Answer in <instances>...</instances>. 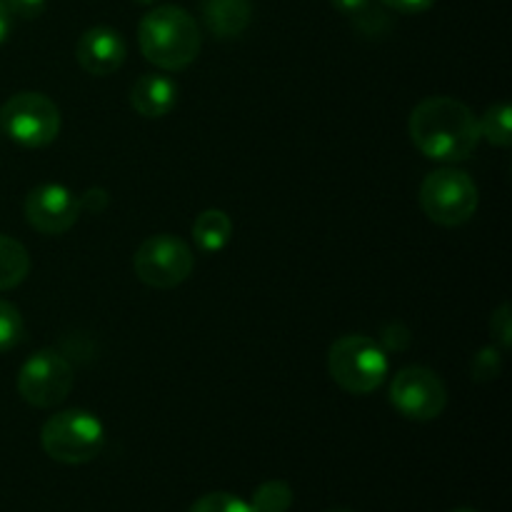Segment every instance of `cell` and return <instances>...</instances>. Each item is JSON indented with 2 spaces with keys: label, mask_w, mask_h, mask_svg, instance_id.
Here are the masks:
<instances>
[{
  "label": "cell",
  "mask_w": 512,
  "mask_h": 512,
  "mask_svg": "<svg viewBox=\"0 0 512 512\" xmlns=\"http://www.w3.org/2000/svg\"><path fill=\"white\" fill-rule=\"evenodd\" d=\"M408 133L425 158L440 163H463L483 140L473 110L448 95L420 100L408 118Z\"/></svg>",
  "instance_id": "cell-1"
},
{
  "label": "cell",
  "mask_w": 512,
  "mask_h": 512,
  "mask_svg": "<svg viewBox=\"0 0 512 512\" xmlns=\"http://www.w3.org/2000/svg\"><path fill=\"white\" fill-rule=\"evenodd\" d=\"M140 53L160 70H185L200 55L203 35L180 5H158L138 25Z\"/></svg>",
  "instance_id": "cell-2"
},
{
  "label": "cell",
  "mask_w": 512,
  "mask_h": 512,
  "mask_svg": "<svg viewBox=\"0 0 512 512\" xmlns=\"http://www.w3.org/2000/svg\"><path fill=\"white\" fill-rule=\"evenodd\" d=\"M388 353L368 335H343L328 350V373L345 393L368 395L388 378Z\"/></svg>",
  "instance_id": "cell-3"
},
{
  "label": "cell",
  "mask_w": 512,
  "mask_h": 512,
  "mask_svg": "<svg viewBox=\"0 0 512 512\" xmlns=\"http://www.w3.org/2000/svg\"><path fill=\"white\" fill-rule=\"evenodd\" d=\"M40 445L55 463L83 465L100 455L105 445L103 423L85 410H63L45 420Z\"/></svg>",
  "instance_id": "cell-4"
},
{
  "label": "cell",
  "mask_w": 512,
  "mask_h": 512,
  "mask_svg": "<svg viewBox=\"0 0 512 512\" xmlns=\"http://www.w3.org/2000/svg\"><path fill=\"white\" fill-rule=\"evenodd\" d=\"M478 185L465 170L445 165L425 175L420 185V208L433 223L458 228L478 210Z\"/></svg>",
  "instance_id": "cell-5"
},
{
  "label": "cell",
  "mask_w": 512,
  "mask_h": 512,
  "mask_svg": "<svg viewBox=\"0 0 512 512\" xmlns=\"http://www.w3.org/2000/svg\"><path fill=\"white\" fill-rule=\"evenodd\" d=\"M195 255L178 235L160 233L143 240L133 255V270L140 283L155 290L178 288L193 275Z\"/></svg>",
  "instance_id": "cell-6"
},
{
  "label": "cell",
  "mask_w": 512,
  "mask_h": 512,
  "mask_svg": "<svg viewBox=\"0 0 512 512\" xmlns=\"http://www.w3.org/2000/svg\"><path fill=\"white\" fill-rule=\"evenodd\" d=\"M0 128L25 148H45L60 133V110L43 93H15L0 108Z\"/></svg>",
  "instance_id": "cell-7"
},
{
  "label": "cell",
  "mask_w": 512,
  "mask_h": 512,
  "mask_svg": "<svg viewBox=\"0 0 512 512\" xmlns=\"http://www.w3.org/2000/svg\"><path fill=\"white\" fill-rule=\"evenodd\" d=\"M75 383L73 365L58 350H38L18 373V393L33 408H55L70 395Z\"/></svg>",
  "instance_id": "cell-8"
},
{
  "label": "cell",
  "mask_w": 512,
  "mask_h": 512,
  "mask_svg": "<svg viewBox=\"0 0 512 512\" xmlns=\"http://www.w3.org/2000/svg\"><path fill=\"white\" fill-rule=\"evenodd\" d=\"M390 403L403 418L428 423V420L443 415L445 405H448V390L438 373L423 368V365H410L393 378Z\"/></svg>",
  "instance_id": "cell-9"
},
{
  "label": "cell",
  "mask_w": 512,
  "mask_h": 512,
  "mask_svg": "<svg viewBox=\"0 0 512 512\" xmlns=\"http://www.w3.org/2000/svg\"><path fill=\"white\" fill-rule=\"evenodd\" d=\"M80 203L78 195L70 193L65 185L43 183L33 188L25 198V220L33 230L43 235H63L78 223Z\"/></svg>",
  "instance_id": "cell-10"
},
{
  "label": "cell",
  "mask_w": 512,
  "mask_h": 512,
  "mask_svg": "<svg viewBox=\"0 0 512 512\" xmlns=\"http://www.w3.org/2000/svg\"><path fill=\"white\" fill-rule=\"evenodd\" d=\"M75 55L85 73L98 75H113L120 65L125 63L128 55V45H125L123 35L118 30L108 28V25H95L80 35L78 45H75Z\"/></svg>",
  "instance_id": "cell-11"
},
{
  "label": "cell",
  "mask_w": 512,
  "mask_h": 512,
  "mask_svg": "<svg viewBox=\"0 0 512 512\" xmlns=\"http://www.w3.org/2000/svg\"><path fill=\"white\" fill-rule=\"evenodd\" d=\"M130 105L143 118H165L178 105V85L168 75H140L130 88Z\"/></svg>",
  "instance_id": "cell-12"
},
{
  "label": "cell",
  "mask_w": 512,
  "mask_h": 512,
  "mask_svg": "<svg viewBox=\"0 0 512 512\" xmlns=\"http://www.w3.org/2000/svg\"><path fill=\"white\" fill-rule=\"evenodd\" d=\"M203 23L215 38H238L253 20L250 0H200Z\"/></svg>",
  "instance_id": "cell-13"
},
{
  "label": "cell",
  "mask_w": 512,
  "mask_h": 512,
  "mask_svg": "<svg viewBox=\"0 0 512 512\" xmlns=\"http://www.w3.org/2000/svg\"><path fill=\"white\" fill-rule=\"evenodd\" d=\"M233 238V220L225 210L208 208L193 220V240L200 253H220Z\"/></svg>",
  "instance_id": "cell-14"
},
{
  "label": "cell",
  "mask_w": 512,
  "mask_h": 512,
  "mask_svg": "<svg viewBox=\"0 0 512 512\" xmlns=\"http://www.w3.org/2000/svg\"><path fill=\"white\" fill-rule=\"evenodd\" d=\"M330 3L338 13L348 15L355 28L370 38L385 35L393 28V20L385 13V5H380L378 0H330Z\"/></svg>",
  "instance_id": "cell-15"
},
{
  "label": "cell",
  "mask_w": 512,
  "mask_h": 512,
  "mask_svg": "<svg viewBox=\"0 0 512 512\" xmlns=\"http://www.w3.org/2000/svg\"><path fill=\"white\" fill-rule=\"evenodd\" d=\"M30 273V255L23 243L15 238L0 235V293L13 290L28 278Z\"/></svg>",
  "instance_id": "cell-16"
},
{
  "label": "cell",
  "mask_w": 512,
  "mask_h": 512,
  "mask_svg": "<svg viewBox=\"0 0 512 512\" xmlns=\"http://www.w3.org/2000/svg\"><path fill=\"white\" fill-rule=\"evenodd\" d=\"M480 138L488 143L498 145V148H510L512 143V110L508 103H495L485 110L483 118L478 120Z\"/></svg>",
  "instance_id": "cell-17"
},
{
  "label": "cell",
  "mask_w": 512,
  "mask_h": 512,
  "mask_svg": "<svg viewBox=\"0 0 512 512\" xmlns=\"http://www.w3.org/2000/svg\"><path fill=\"white\" fill-rule=\"evenodd\" d=\"M293 500V488L285 480H268L255 488L248 505L253 512H288L293 508Z\"/></svg>",
  "instance_id": "cell-18"
},
{
  "label": "cell",
  "mask_w": 512,
  "mask_h": 512,
  "mask_svg": "<svg viewBox=\"0 0 512 512\" xmlns=\"http://www.w3.org/2000/svg\"><path fill=\"white\" fill-rule=\"evenodd\" d=\"M25 338V323L20 310L13 303L0 298V353L18 348Z\"/></svg>",
  "instance_id": "cell-19"
},
{
  "label": "cell",
  "mask_w": 512,
  "mask_h": 512,
  "mask_svg": "<svg viewBox=\"0 0 512 512\" xmlns=\"http://www.w3.org/2000/svg\"><path fill=\"white\" fill-rule=\"evenodd\" d=\"M190 512H253L245 500H240L238 495L230 493H208L200 500H195V505Z\"/></svg>",
  "instance_id": "cell-20"
},
{
  "label": "cell",
  "mask_w": 512,
  "mask_h": 512,
  "mask_svg": "<svg viewBox=\"0 0 512 512\" xmlns=\"http://www.w3.org/2000/svg\"><path fill=\"white\" fill-rule=\"evenodd\" d=\"M503 373V350L500 348H483L473 358V378L485 383V380H495Z\"/></svg>",
  "instance_id": "cell-21"
},
{
  "label": "cell",
  "mask_w": 512,
  "mask_h": 512,
  "mask_svg": "<svg viewBox=\"0 0 512 512\" xmlns=\"http://www.w3.org/2000/svg\"><path fill=\"white\" fill-rule=\"evenodd\" d=\"M490 333L498 340L500 350H510L512 345V308L510 303H503L490 318Z\"/></svg>",
  "instance_id": "cell-22"
},
{
  "label": "cell",
  "mask_w": 512,
  "mask_h": 512,
  "mask_svg": "<svg viewBox=\"0 0 512 512\" xmlns=\"http://www.w3.org/2000/svg\"><path fill=\"white\" fill-rule=\"evenodd\" d=\"M5 5H8L10 13L18 15V18L33 20V18H40V15H43L48 0H5Z\"/></svg>",
  "instance_id": "cell-23"
},
{
  "label": "cell",
  "mask_w": 512,
  "mask_h": 512,
  "mask_svg": "<svg viewBox=\"0 0 512 512\" xmlns=\"http://www.w3.org/2000/svg\"><path fill=\"white\" fill-rule=\"evenodd\" d=\"M378 3L385 5V8L395 10V13L418 15V13H425V10L433 8L435 0H378Z\"/></svg>",
  "instance_id": "cell-24"
},
{
  "label": "cell",
  "mask_w": 512,
  "mask_h": 512,
  "mask_svg": "<svg viewBox=\"0 0 512 512\" xmlns=\"http://www.w3.org/2000/svg\"><path fill=\"white\" fill-rule=\"evenodd\" d=\"M78 203H80V213H83V210H88V213L98 215L108 208V193H105L103 188H90L80 195Z\"/></svg>",
  "instance_id": "cell-25"
},
{
  "label": "cell",
  "mask_w": 512,
  "mask_h": 512,
  "mask_svg": "<svg viewBox=\"0 0 512 512\" xmlns=\"http://www.w3.org/2000/svg\"><path fill=\"white\" fill-rule=\"evenodd\" d=\"M383 340H385V345H388V348L405 350V348H408V343H410V333L400 323H393V325H388V328H385V338Z\"/></svg>",
  "instance_id": "cell-26"
},
{
  "label": "cell",
  "mask_w": 512,
  "mask_h": 512,
  "mask_svg": "<svg viewBox=\"0 0 512 512\" xmlns=\"http://www.w3.org/2000/svg\"><path fill=\"white\" fill-rule=\"evenodd\" d=\"M13 33V13L8 10L5 0H0V45L10 38Z\"/></svg>",
  "instance_id": "cell-27"
},
{
  "label": "cell",
  "mask_w": 512,
  "mask_h": 512,
  "mask_svg": "<svg viewBox=\"0 0 512 512\" xmlns=\"http://www.w3.org/2000/svg\"><path fill=\"white\" fill-rule=\"evenodd\" d=\"M325 512H355V510H350V508H330V510H325Z\"/></svg>",
  "instance_id": "cell-28"
},
{
  "label": "cell",
  "mask_w": 512,
  "mask_h": 512,
  "mask_svg": "<svg viewBox=\"0 0 512 512\" xmlns=\"http://www.w3.org/2000/svg\"><path fill=\"white\" fill-rule=\"evenodd\" d=\"M135 3H140V5H153V3H158V0H135Z\"/></svg>",
  "instance_id": "cell-29"
},
{
  "label": "cell",
  "mask_w": 512,
  "mask_h": 512,
  "mask_svg": "<svg viewBox=\"0 0 512 512\" xmlns=\"http://www.w3.org/2000/svg\"><path fill=\"white\" fill-rule=\"evenodd\" d=\"M453 512H478V510H470V508H460V510H453Z\"/></svg>",
  "instance_id": "cell-30"
}]
</instances>
